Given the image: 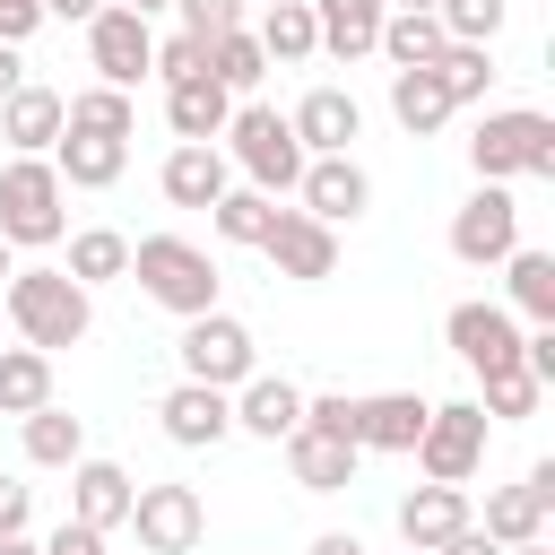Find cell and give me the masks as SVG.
<instances>
[{"instance_id":"cell-39","label":"cell","mask_w":555,"mask_h":555,"mask_svg":"<svg viewBox=\"0 0 555 555\" xmlns=\"http://www.w3.org/2000/svg\"><path fill=\"white\" fill-rule=\"evenodd\" d=\"M538 399H546V382H529V373L512 364V373H486V399H477V408H486L494 425H520V416H538Z\"/></svg>"},{"instance_id":"cell-36","label":"cell","mask_w":555,"mask_h":555,"mask_svg":"<svg viewBox=\"0 0 555 555\" xmlns=\"http://www.w3.org/2000/svg\"><path fill=\"white\" fill-rule=\"evenodd\" d=\"M434 78H442L451 104H477V95L494 87V43H442V52H434Z\"/></svg>"},{"instance_id":"cell-10","label":"cell","mask_w":555,"mask_h":555,"mask_svg":"<svg viewBox=\"0 0 555 555\" xmlns=\"http://www.w3.org/2000/svg\"><path fill=\"white\" fill-rule=\"evenodd\" d=\"M87 61H95V78H104V87H139V78H147V61H156V26H147L139 9L104 0V9L87 17Z\"/></svg>"},{"instance_id":"cell-27","label":"cell","mask_w":555,"mask_h":555,"mask_svg":"<svg viewBox=\"0 0 555 555\" xmlns=\"http://www.w3.org/2000/svg\"><path fill=\"white\" fill-rule=\"evenodd\" d=\"M390 0H312V26H321V52L330 61H364L373 35H382Z\"/></svg>"},{"instance_id":"cell-4","label":"cell","mask_w":555,"mask_h":555,"mask_svg":"<svg viewBox=\"0 0 555 555\" xmlns=\"http://www.w3.org/2000/svg\"><path fill=\"white\" fill-rule=\"evenodd\" d=\"M468 165H477V182H520V173L546 182L555 173V121L538 104H494L468 139Z\"/></svg>"},{"instance_id":"cell-33","label":"cell","mask_w":555,"mask_h":555,"mask_svg":"<svg viewBox=\"0 0 555 555\" xmlns=\"http://www.w3.org/2000/svg\"><path fill=\"white\" fill-rule=\"evenodd\" d=\"M69 278H78V286L130 278V234H121V225H78V234H69Z\"/></svg>"},{"instance_id":"cell-3","label":"cell","mask_w":555,"mask_h":555,"mask_svg":"<svg viewBox=\"0 0 555 555\" xmlns=\"http://www.w3.org/2000/svg\"><path fill=\"white\" fill-rule=\"evenodd\" d=\"M69 234V182L52 156H9L0 165V243L9 251H52Z\"/></svg>"},{"instance_id":"cell-19","label":"cell","mask_w":555,"mask_h":555,"mask_svg":"<svg viewBox=\"0 0 555 555\" xmlns=\"http://www.w3.org/2000/svg\"><path fill=\"white\" fill-rule=\"evenodd\" d=\"M286 130L304 139V156H347L356 130H364V104H356L347 87H312V95L286 113Z\"/></svg>"},{"instance_id":"cell-30","label":"cell","mask_w":555,"mask_h":555,"mask_svg":"<svg viewBox=\"0 0 555 555\" xmlns=\"http://www.w3.org/2000/svg\"><path fill=\"white\" fill-rule=\"evenodd\" d=\"M442 43H451V35H442V17H434V9H390V17H382V35H373V52H382L390 69H425Z\"/></svg>"},{"instance_id":"cell-43","label":"cell","mask_w":555,"mask_h":555,"mask_svg":"<svg viewBox=\"0 0 555 555\" xmlns=\"http://www.w3.org/2000/svg\"><path fill=\"white\" fill-rule=\"evenodd\" d=\"M43 26V0H0V43H26Z\"/></svg>"},{"instance_id":"cell-21","label":"cell","mask_w":555,"mask_h":555,"mask_svg":"<svg viewBox=\"0 0 555 555\" xmlns=\"http://www.w3.org/2000/svg\"><path fill=\"white\" fill-rule=\"evenodd\" d=\"M356 460H364V451H356L347 434H321V425H295V434H286V468H295L304 494H347V486H356Z\"/></svg>"},{"instance_id":"cell-2","label":"cell","mask_w":555,"mask_h":555,"mask_svg":"<svg viewBox=\"0 0 555 555\" xmlns=\"http://www.w3.org/2000/svg\"><path fill=\"white\" fill-rule=\"evenodd\" d=\"M130 278H139V295L147 304H165L173 321H191V312H217V260L191 243V234H139L130 243Z\"/></svg>"},{"instance_id":"cell-53","label":"cell","mask_w":555,"mask_h":555,"mask_svg":"<svg viewBox=\"0 0 555 555\" xmlns=\"http://www.w3.org/2000/svg\"><path fill=\"white\" fill-rule=\"evenodd\" d=\"M390 9H434V0H390Z\"/></svg>"},{"instance_id":"cell-23","label":"cell","mask_w":555,"mask_h":555,"mask_svg":"<svg viewBox=\"0 0 555 555\" xmlns=\"http://www.w3.org/2000/svg\"><path fill=\"white\" fill-rule=\"evenodd\" d=\"M425 408H434V399H416V390H373V399H356V451H416Z\"/></svg>"},{"instance_id":"cell-50","label":"cell","mask_w":555,"mask_h":555,"mask_svg":"<svg viewBox=\"0 0 555 555\" xmlns=\"http://www.w3.org/2000/svg\"><path fill=\"white\" fill-rule=\"evenodd\" d=\"M503 555H555V546H546V538H520V546H503Z\"/></svg>"},{"instance_id":"cell-17","label":"cell","mask_w":555,"mask_h":555,"mask_svg":"<svg viewBox=\"0 0 555 555\" xmlns=\"http://www.w3.org/2000/svg\"><path fill=\"white\" fill-rule=\"evenodd\" d=\"M130 494H139V486H130V468H121V460H95V451H87V460H69V520H87V529H104V538H113V529L130 520Z\"/></svg>"},{"instance_id":"cell-8","label":"cell","mask_w":555,"mask_h":555,"mask_svg":"<svg viewBox=\"0 0 555 555\" xmlns=\"http://www.w3.org/2000/svg\"><path fill=\"white\" fill-rule=\"evenodd\" d=\"M121 529H139V546L147 555H191L199 538H208V503H199V486H139L130 494V520Z\"/></svg>"},{"instance_id":"cell-18","label":"cell","mask_w":555,"mask_h":555,"mask_svg":"<svg viewBox=\"0 0 555 555\" xmlns=\"http://www.w3.org/2000/svg\"><path fill=\"white\" fill-rule=\"evenodd\" d=\"M61 121H69V95L61 87H9L0 95V139L17 147V156H52V139H61Z\"/></svg>"},{"instance_id":"cell-15","label":"cell","mask_w":555,"mask_h":555,"mask_svg":"<svg viewBox=\"0 0 555 555\" xmlns=\"http://www.w3.org/2000/svg\"><path fill=\"white\" fill-rule=\"evenodd\" d=\"M546 512H555V460H538L520 486H494L477 529H486L494 546H520V538H546Z\"/></svg>"},{"instance_id":"cell-20","label":"cell","mask_w":555,"mask_h":555,"mask_svg":"<svg viewBox=\"0 0 555 555\" xmlns=\"http://www.w3.org/2000/svg\"><path fill=\"white\" fill-rule=\"evenodd\" d=\"M52 173H61L69 191H113V182L130 173V139H104V130H69V121H61Z\"/></svg>"},{"instance_id":"cell-31","label":"cell","mask_w":555,"mask_h":555,"mask_svg":"<svg viewBox=\"0 0 555 555\" xmlns=\"http://www.w3.org/2000/svg\"><path fill=\"white\" fill-rule=\"evenodd\" d=\"M52 399V356L43 347H0V416H35Z\"/></svg>"},{"instance_id":"cell-22","label":"cell","mask_w":555,"mask_h":555,"mask_svg":"<svg viewBox=\"0 0 555 555\" xmlns=\"http://www.w3.org/2000/svg\"><path fill=\"white\" fill-rule=\"evenodd\" d=\"M304 425V390L286 373H251L234 382V434H260V442H286Z\"/></svg>"},{"instance_id":"cell-32","label":"cell","mask_w":555,"mask_h":555,"mask_svg":"<svg viewBox=\"0 0 555 555\" xmlns=\"http://www.w3.org/2000/svg\"><path fill=\"white\" fill-rule=\"evenodd\" d=\"M208 225H217V243H243V251H260V243H269V225H278V199H269V191H251V182H243V191L225 182V199L208 208Z\"/></svg>"},{"instance_id":"cell-40","label":"cell","mask_w":555,"mask_h":555,"mask_svg":"<svg viewBox=\"0 0 555 555\" xmlns=\"http://www.w3.org/2000/svg\"><path fill=\"white\" fill-rule=\"evenodd\" d=\"M199 69H208V43H199V35H165L156 61H147V78H165V87H173V78H199Z\"/></svg>"},{"instance_id":"cell-42","label":"cell","mask_w":555,"mask_h":555,"mask_svg":"<svg viewBox=\"0 0 555 555\" xmlns=\"http://www.w3.org/2000/svg\"><path fill=\"white\" fill-rule=\"evenodd\" d=\"M43 555H104V529H87V520H61V529L43 538Z\"/></svg>"},{"instance_id":"cell-45","label":"cell","mask_w":555,"mask_h":555,"mask_svg":"<svg viewBox=\"0 0 555 555\" xmlns=\"http://www.w3.org/2000/svg\"><path fill=\"white\" fill-rule=\"evenodd\" d=\"M425 555H503V546H494V538H486L477 520H460V529H451L442 546H425Z\"/></svg>"},{"instance_id":"cell-7","label":"cell","mask_w":555,"mask_h":555,"mask_svg":"<svg viewBox=\"0 0 555 555\" xmlns=\"http://www.w3.org/2000/svg\"><path fill=\"white\" fill-rule=\"evenodd\" d=\"M408 460H416L425 477H442V486H468L477 460H486V408H477V399H442V408H425V434H416Z\"/></svg>"},{"instance_id":"cell-25","label":"cell","mask_w":555,"mask_h":555,"mask_svg":"<svg viewBox=\"0 0 555 555\" xmlns=\"http://www.w3.org/2000/svg\"><path fill=\"white\" fill-rule=\"evenodd\" d=\"M494 269H503V312H512V321H555V251L512 243Z\"/></svg>"},{"instance_id":"cell-52","label":"cell","mask_w":555,"mask_h":555,"mask_svg":"<svg viewBox=\"0 0 555 555\" xmlns=\"http://www.w3.org/2000/svg\"><path fill=\"white\" fill-rule=\"evenodd\" d=\"M9 269H17V260H9V243H0V286H9Z\"/></svg>"},{"instance_id":"cell-28","label":"cell","mask_w":555,"mask_h":555,"mask_svg":"<svg viewBox=\"0 0 555 555\" xmlns=\"http://www.w3.org/2000/svg\"><path fill=\"white\" fill-rule=\"evenodd\" d=\"M460 104L442 95V78H434V61L425 69H390V121L408 130V139H434L442 121H451Z\"/></svg>"},{"instance_id":"cell-48","label":"cell","mask_w":555,"mask_h":555,"mask_svg":"<svg viewBox=\"0 0 555 555\" xmlns=\"http://www.w3.org/2000/svg\"><path fill=\"white\" fill-rule=\"evenodd\" d=\"M9 87H26V61H17V43H0V95Z\"/></svg>"},{"instance_id":"cell-13","label":"cell","mask_w":555,"mask_h":555,"mask_svg":"<svg viewBox=\"0 0 555 555\" xmlns=\"http://www.w3.org/2000/svg\"><path fill=\"white\" fill-rule=\"evenodd\" d=\"M260 251H269V269L295 278V286L338 278V225H321V217H304V208H278V225H269Z\"/></svg>"},{"instance_id":"cell-14","label":"cell","mask_w":555,"mask_h":555,"mask_svg":"<svg viewBox=\"0 0 555 555\" xmlns=\"http://www.w3.org/2000/svg\"><path fill=\"white\" fill-rule=\"evenodd\" d=\"M156 425H165V442H182V451H208V442H225V434H234V390L173 382V390L156 399Z\"/></svg>"},{"instance_id":"cell-1","label":"cell","mask_w":555,"mask_h":555,"mask_svg":"<svg viewBox=\"0 0 555 555\" xmlns=\"http://www.w3.org/2000/svg\"><path fill=\"white\" fill-rule=\"evenodd\" d=\"M0 304H9V330L26 347H43V356H61V347H78L95 330V304H87V286L69 269H9Z\"/></svg>"},{"instance_id":"cell-38","label":"cell","mask_w":555,"mask_h":555,"mask_svg":"<svg viewBox=\"0 0 555 555\" xmlns=\"http://www.w3.org/2000/svg\"><path fill=\"white\" fill-rule=\"evenodd\" d=\"M434 17H442L451 43H494L503 17H512V0H434Z\"/></svg>"},{"instance_id":"cell-41","label":"cell","mask_w":555,"mask_h":555,"mask_svg":"<svg viewBox=\"0 0 555 555\" xmlns=\"http://www.w3.org/2000/svg\"><path fill=\"white\" fill-rule=\"evenodd\" d=\"M173 17H182V35L217 43L225 26H243V0H173Z\"/></svg>"},{"instance_id":"cell-11","label":"cell","mask_w":555,"mask_h":555,"mask_svg":"<svg viewBox=\"0 0 555 555\" xmlns=\"http://www.w3.org/2000/svg\"><path fill=\"white\" fill-rule=\"evenodd\" d=\"M442 338H451V356L486 382V373H512L520 364V321L503 312V304H451V321H442Z\"/></svg>"},{"instance_id":"cell-35","label":"cell","mask_w":555,"mask_h":555,"mask_svg":"<svg viewBox=\"0 0 555 555\" xmlns=\"http://www.w3.org/2000/svg\"><path fill=\"white\" fill-rule=\"evenodd\" d=\"M208 78H217L225 95H251V87L269 78V52H260V35H251V26H225V35L208 43Z\"/></svg>"},{"instance_id":"cell-9","label":"cell","mask_w":555,"mask_h":555,"mask_svg":"<svg viewBox=\"0 0 555 555\" xmlns=\"http://www.w3.org/2000/svg\"><path fill=\"white\" fill-rule=\"evenodd\" d=\"M512 243H520V199H512L503 182H477V191L451 208V260H468V269H494Z\"/></svg>"},{"instance_id":"cell-16","label":"cell","mask_w":555,"mask_h":555,"mask_svg":"<svg viewBox=\"0 0 555 555\" xmlns=\"http://www.w3.org/2000/svg\"><path fill=\"white\" fill-rule=\"evenodd\" d=\"M225 182H234V165H225V147H217V139H182V147L156 165V191H165L173 208H217V199H225Z\"/></svg>"},{"instance_id":"cell-26","label":"cell","mask_w":555,"mask_h":555,"mask_svg":"<svg viewBox=\"0 0 555 555\" xmlns=\"http://www.w3.org/2000/svg\"><path fill=\"white\" fill-rule=\"evenodd\" d=\"M165 121H173V139H225V121H234V95L199 69V78H173L165 87Z\"/></svg>"},{"instance_id":"cell-47","label":"cell","mask_w":555,"mask_h":555,"mask_svg":"<svg viewBox=\"0 0 555 555\" xmlns=\"http://www.w3.org/2000/svg\"><path fill=\"white\" fill-rule=\"evenodd\" d=\"M95 9H104V0H43V17H69V26H87Z\"/></svg>"},{"instance_id":"cell-12","label":"cell","mask_w":555,"mask_h":555,"mask_svg":"<svg viewBox=\"0 0 555 555\" xmlns=\"http://www.w3.org/2000/svg\"><path fill=\"white\" fill-rule=\"evenodd\" d=\"M295 199H304V217H321V225H356V217L373 208V173H364L356 156H304Z\"/></svg>"},{"instance_id":"cell-37","label":"cell","mask_w":555,"mask_h":555,"mask_svg":"<svg viewBox=\"0 0 555 555\" xmlns=\"http://www.w3.org/2000/svg\"><path fill=\"white\" fill-rule=\"evenodd\" d=\"M69 130H104V139H130L139 130V104H130V87H78L69 95Z\"/></svg>"},{"instance_id":"cell-6","label":"cell","mask_w":555,"mask_h":555,"mask_svg":"<svg viewBox=\"0 0 555 555\" xmlns=\"http://www.w3.org/2000/svg\"><path fill=\"white\" fill-rule=\"evenodd\" d=\"M182 382H208V390H234V382H251L260 373V347H251V330L217 304V312H191L182 321Z\"/></svg>"},{"instance_id":"cell-34","label":"cell","mask_w":555,"mask_h":555,"mask_svg":"<svg viewBox=\"0 0 555 555\" xmlns=\"http://www.w3.org/2000/svg\"><path fill=\"white\" fill-rule=\"evenodd\" d=\"M17 425H26V460H35V468H69V460H87V425H78L69 408L43 399V408L17 416Z\"/></svg>"},{"instance_id":"cell-24","label":"cell","mask_w":555,"mask_h":555,"mask_svg":"<svg viewBox=\"0 0 555 555\" xmlns=\"http://www.w3.org/2000/svg\"><path fill=\"white\" fill-rule=\"evenodd\" d=\"M460 520H477V512H468V486H442V477H425L416 494H399V538H408V555L442 546Z\"/></svg>"},{"instance_id":"cell-46","label":"cell","mask_w":555,"mask_h":555,"mask_svg":"<svg viewBox=\"0 0 555 555\" xmlns=\"http://www.w3.org/2000/svg\"><path fill=\"white\" fill-rule=\"evenodd\" d=\"M312 555H364V538H356V529H321V538H312Z\"/></svg>"},{"instance_id":"cell-44","label":"cell","mask_w":555,"mask_h":555,"mask_svg":"<svg viewBox=\"0 0 555 555\" xmlns=\"http://www.w3.org/2000/svg\"><path fill=\"white\" fill-rule=\"evenodd\" d=\"M26 512H35V486L0 477V538H9V529H26Z\"/></svg>"},{"instance_id":"cell-5","label":"cell","mask_w":555,"mask_h":555,"mask_svg":"<svg viewBox=\"0 0 555 555\" xmlns=\"http://www.w3.org/2000/svg\"><path fill=\"white\" fill-rule=\"evenodd\" d=\"M225 165L251 182V191H295V173H304V139L286 130V113L278 104H234V121H225Z\"/></svg>"},{"instance_id":"cell-29","label":"cell","mask_w":555,"mask_h":555,"mask_svg":"<svg viewBox=\"0 0 555 555\" xmlns=\"http://www.w3.org/2000/svg\"><path fill=\"white\" fill-rule=\"evenodd\" d=\"M260 52H269V69H295V61H312L321 52V26H312V0H260Z\"/></svg>"},{"instance_id":"cell-51","label":"cell","mask_w":555,"mask_h":555,"mask_svg":"<svg viewBox=\"0 0 555 555\" xmlns=\"http://www.w3.org/2000/svg\"><path fill=\"white\" fill-rule=\"evenodd\" d=\"M121 9H139V17H156V9H173V0H121Z\"/></svg>"},{"instance_id":"cell-49","label":"cell","mask_w":555,"mask_h":555,"mask_svg":"<svg viewBox=\"0 0 555 555\" xmlns=\"http://www.w3.org/2000/svg\"><path fill=\"white\" fill-rule=\"evenodd\" d=\"M0 555H43V546H35L26 529H9V538H0Z\"/></svg>"}]
</instances>
